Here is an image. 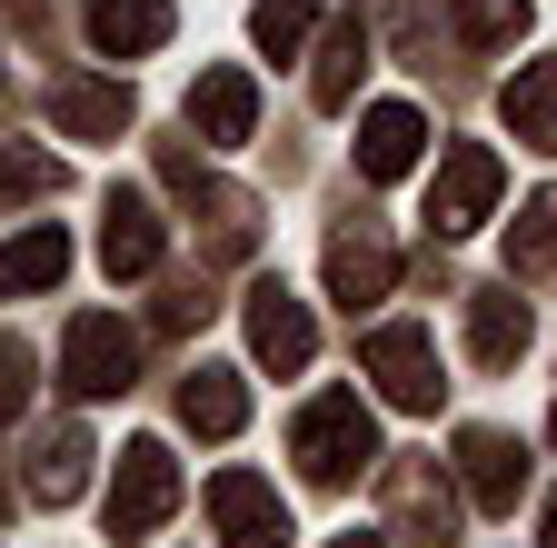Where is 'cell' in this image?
<instances>
[{
    "mask_svg": "<svg viewBox=\"0 0 557 548\" xmlns=\"http://www.w3.org/2000/svg\"><path fill=\"white\" fill-rule=\"evenodd\" d=\"M508 269H518V280H547V269H557V190H537L528 210H518V230H508Z\"/></svg>",
    "mask_w": 557,
    "mask_h": 548,
    "instance_id": "obj_21",
    "label": "cell"
},
{
    "mask_svg": "<svg viewBox=\"0 0 557 548\" xmlns=\"http://www.w3.org/2000/svg\"><path fill=\"white\" fill-rule=\"evenodd\" d=\"M60 269H70V230H60V220H40V230H21L11 249H0V300L60 290Z\"/></svg>",
    "mask_w": 557,
    "mask_h": 548,
    "instance_id": "obj_15",
    "label": "cell"
},
{
    "mask_svg": "<svg viewBox=\"0 0 557 548\" xmlns=\"http://www.w3.org/2000/svg\"><path fill=\"white\" fill-rule=\"evenodd\" d=\"M209 528H220V548H289V509H278V489L249 478V468L209 478Z\"/></svg>",
    "mask_w": 557,
    "mask_h": 548,
    "instance_id": "obj_5",
    "label": "cell"
},
{
    "mask_svg": "<svg viewBox=\"0 0 557 548\" xmlns=\"http://www.w3.org/2000/svg\"><path fill=\"white\" fill-rule=\"evenodd\" d=\"M418 150H429V120H418L408 100H379V110L359 120V180H408Z\"/></svg>",
    "mask_w": 557,
    "mask_h": 548,
    "instance_id": "obj_12",
    "label": "cell"
},
{
    "mask_svg": "<svg viewBox=\"0 0 557 548\" xmlns=\"http://www.w3.org/2000/svg\"><path fill=\"white\" fill-rule=\"evenodd\" d=\"M189 130L209 150H239L249 130H259V81L249 71H199V90H189Z\"/></svg>",
    "mask_w": 557,
    "mask_h": 548,
    "instance_id": "obj_9",
    "label": "cell"
},
{
    "mask_svg": "<svg viewBox=\"0 0 557 548\" xmlns=\"http://www.w3.org/2000/svg\"><path fill=\"white\" fill-rule=\"evenodd\" d=\"M160 249H170V220L139 190H120L110 220H100V269H110V280H139V269H160Z\"/></svg>",
    "mask_w": 557,
    "mask_h": 548,
    "instance_id": "obj_8",
    "label": "cell"
},
{
    "mask_svg": "<svg viewBox=\"0 0 557 548\" xmlns=\"http://www.w3.org/2000/svg\"><path fill=\"white\" fill-rule=\"evenodd\" d=\"M537 548H557V499H547V528H537Z\"/></svg>",
    "mask_w": 557,
    "mask_h": 548,
    "instance_id": "obj_29",
    "label": "cell"
},
{
    "mask_svg": "<svg viewBox=\"0 0 557 548\" xmlns=\"http://www.w3.org/2000/svg\"><path fill=\"white\" fill-rule=\"evenodd\" d=\"M448 21H458L468 50H508L528 31V0H448Z\"/></svg>",
    "mask_w": 557,
    "mask_h": 548,
    "instance_id": "obj_24",
    "label": "cell"
},
{
    "mask_svg": "<svg viewBox=\"0 0 557 548\" xmlns=\"http://www.w3.org/2000/svg\"><path fill=\"white\" fill-rule=\"evenodd\" d=\"M209 309H220V300H209V280H170V300H160V329H199Z\"/></svg>",
    "mask_w": 557,
    "mask_h": 548,
    "instance_id": "obj_27",
    "label": "cell"
},
{
    "mask_svg": "<svg viewBox=\"0 0 557 548\" xmlns=\"http://www.w3.org/2000/svg\"><path fill=\"white\" fill-rule=\"evenodd\" d=\"M60 369H70V389H81V399H129V379H139V339H129L110 309H90V319H70Z\"/></svg>",
    "mask_w": 557,
    "mask_h": 548,
    "instance_id": "obj_4",
    "label": "cell"
},
{
    "mask_svg": "<svg viewBox=\"0 0 557 548\" xmlns=\"http://www.w3.org/2000/svg\"><path fill=\"white\" fill-rule=\"evenodd\" d=\"M319 11H329V0H259V11H249V40L269 60H299V40L319 31Z\"/></svg>",
    "mask_w": 557,
    "mask_h": 548,
    "instance_id": "obj_23",
    "label": "cell"
},
{
    "mask_svg": "<svg viewBox=\"0 0 557 548\" xmlns=\"http://www.w3.org/2000/svg\"><path fill=\"white\" fill-rule=\"evenodd\" d=\"M458 478H468L478 509H518V489H528V449L498 439V429H458Z\"/></svg>",
    "mask_w": 557,
    "mask_h": 548,
    "instance_id": "obj_11",
    "label": "cell"
},
{
    "mask_svg": "<svg viewBox=\"0 0 557 548\" xmlns=\"http://www.w3.org/2000/svg\"><path fill=\"white\" fill-rule=\"evenodd\" d=\"M21 409H30V350H21V339H0V429H11Z\"/></svg>",
    "mask_w": 557,
    "mask_h": 548,
    "instance_id": "obj_26",
    "label": "cell"
},
{
    "mask_svg": "<svg viewBox=\"0 0 557 548\" xmlns=\"http://www.w3.org/2000/svg\"><path fill=\"white\" fill-rule=\"evenodd\" d=\"M528 300L518 290H478L468 300V350H478V369H508V360H528Z\"/></svg>",
    "mask_w": 557,
    "mask_h": 548,
    "instance_id": "obj_13",
    "label": "cell"
},
{
    "mask_svg": "<svg viewBox=\"0 0 557 548\" xmlns=\"http://www.w3.org/2000/svg\"><path fill=\"white\" fill-rule=\"evenodd\" d=\"M50 120L70 141H120L129 130V90L120 81H50Z\"/></svg>",
    "mask_w": 557,
    "mask_h": 548,
    "instance_id": "obj_14",
    "label": "cell"
},
{
    "mask_svg": "<svg viewBox=\"0 0 557 548\" xmlns=\"http://www.w3.org/2000/svg\"><path fill=\"white\" fill-rule=\"evenodd\" d=\"M249 360H259V369H278V379H299V369L319 360L309 309L278 290V280H259V290H249Z\"/></svg>",
    "mask_w": 557,
    "mask_h": 548,
    "instance_id": "obj_6",
    "label": "cell"
},
{
    "mask_svg": "<svg viewBox=\"0 0 557 548\" xmlns=\"http://www.w3.org/2000/svg\"><path fill=\"white\" fill-rule=\"evenodd\" d=\"M90 40H100L110 60L160 50V40H170V0H90Z\"/></svg>",
    "mask_w": 557,
    "mask_h": 548,
    "instance_id": "obj_17",
    "label": "cell"
},
{
    "mask_svg": "<svg viewBox=\"0 0 557 548\" xmlns=\"http://www.w3.org/2000/svg\"><path fill=\"white\" fill-rule=\"evenodd\" d=\"M388 280H398V249L359 220V230H338L329 240V300H348V309H369V300H388Z\"/></svg>",
    "mask_w": 557,
    "mask_h": 548,
    "instance_id": "obj_10",
    "label": "cell"
},
{
    "mask_svg": "<svg viewBox=\"0 0 557 548\" xmlns=\"http://www.w3.org/2000/svg\"><path fill=\"white\" fill-rule=\"evenodd\" d=\"M0 190H11V199H50V190H60V160H40V150H11V160H0Z\"/></svg>",
    "mask_w": 557,
    "mask_h": 548,
    "instance_id": "obj_25",
    "label": "cell"
},
{
    "mask_svg": "<svg viewBox=\"0 0 557 548\" xmlns=\"http://www.w3.org/2000/svg\"><path fill=\"white\" fill-rule=\"evenodd\" d=\"M170 509H180V459L160 439H129L120 449V478H110V538L120 548L150 538V528H170Z\"/></svg>",
    "mask_w": 557,
    "mask_h": 548,
    "instance_id": "obj_2",
    "label": "cell"
},
{
    "mask_svg": "<svg viewBox=\"0 0 557 548\" xmlns=\"http://www.w3.org/2000/svg\"><path fill=\"white\" fill-rule=\"evenodd\" d=\"M329 548H388V538H369V528H348V538H329Z\"/></svg>",
    "mask_w": 557,
    "mask_h": 548,
    "instance_id": "obj_28",
    "label": "cell"
},
{
    "mask_svg": "<svg viewBox=\"0 0 557 548\" xmlns=\"http://www.w3.org/2000/svg\"><path fill=\"white\" fill-rule=\"evenodd\" d=\"M81 478H90V439L81 429H40V449H30V499L40 509H60V499H81Z\"/></svg>",
    "mask_w": 557,
    "mask_h": 548,
    "instance_id": "obj_18",
    "label": "cell"
},
{
    "mask_svg": "<svg viewBox=\"0 0 557 548\" xmlns=\"http://www.w3.org/2000/svg\"><path fill=\"white\" fill-rule=\"evenodd\" d=\"M289 449H299V468L319 478V489H348V478L379 459V419L359 409V389H329V399H309V409H299Z\"/></svg>",
    "mask_w": 557,
    "mask_h": 548,
    "instance_id": "obj_1",
    "label": "cell"
},
{
    "mask_svg": "<svg viewBox=\"0 0 557 548\" xmlns=\"http://www.w3.org/2000/svg\"><path fill=\"white\" fill-rule=\"evenodd\" d=\"M369 379H379L398 409H438V350H429V329H418V319L369 329Z\"/></svg>",
    "mask_w": 557,
    "mask_h": 548,
    "instance_id": "obj_7",
    "label": "cell"
},
{
    "mask_svg": "<svg viewBox=\"0 0 557 548\" xmlns=\"http://www.w3.org/2000/svg\"><path fill=\"white\" fill-rule=\"evenodd\" d=\"M508 120H518L528 150H557V60H528L508 81Z\"/></svg>",
    "mask_w": 557,
    "mask_h": 548,
    "instance_id": "obj_19",
    "label": "cell"
},
{
    "mask_svg": "<svg viewBox=\"0 0 557 548\" xmlns=\"http://www.w3.org/2000/svg\"><path fill=\"white\" fill-rule=\"evenodd\" d=\"M498 190H508L498 150H487V141H458V150L438 160V180H429V230H438V240H468L487 210H498Z\"/></svg>",
    "mask_w": 557,
    "mask_h": 548,
    "instance_id": "obj_3",
    "label": "cell"
},
{
    "mask_svg": "<svg viewBox=\"0 0 557 548\" xmlns=\"http://www.w3.org/2000/svg\"><path fill=\"white\" fill-rule=\"evenodd\" d=\"M359 71H369V21H338L329 31V50H319V110H348V90H359Z\"/></svg>",
    "mask_w": 557,
    "mask_h": 548,
    "instance_id": "obj_20",
    "label": "cell"
},
{
    "mask_svg": "<svg viewBox=\"0 0 557 548\" xmlns=\"http://www.w3.org/2000/svg\"><path fill=\"white\" fill-rule=\"evenodd\" d=\"M180 419H189L199 439H239V429H249V389H239V369H189Z\"/></svg>",
    "mask_w": 557,
    "mask_h": 548,
    "instance_id": "obj_16",
    "label": "cell"
},
{
    "mask_svg": "<svg viewBox=\"0 0 557 548\" xmlns=\"http://www.w3.org/2000/svg\"><path fill=\"white\" fill-rule=\"evenodd\" d=\"M398 528H408L418 548H448V538H458V499L438 489V478H398Z\"/></svg>",
    "mask_w": 557,
    "mask_h": 548,
    "instance_id": "obj_22",
    "label": "cell"
}]
</instances>
